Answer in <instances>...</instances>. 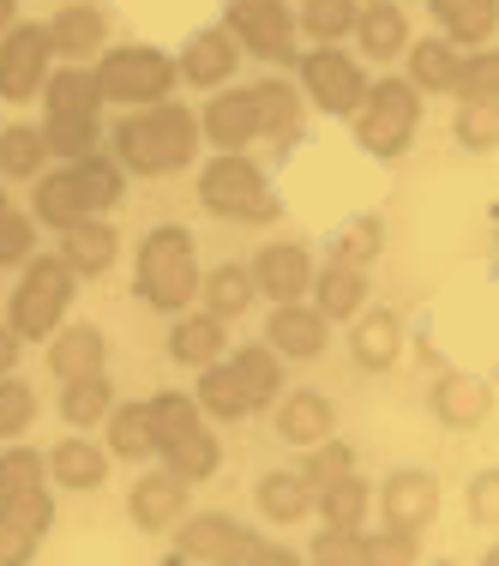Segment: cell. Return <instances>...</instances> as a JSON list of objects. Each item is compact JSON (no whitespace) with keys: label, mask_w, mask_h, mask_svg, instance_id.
I'll return each instance as SVG.
<instances>
[{"label":"cell","mask_w":499,"mask_h":566,"mask_svg":"<svg viewBox=\"0 0 499 566\" xmlns=\"http://www.w3.org/2000/svg\"><path fill=\"white\" fill-rule=\"evenodd\" d=\"M91 78H97V97H115V103H151V97H169L174 66L157 55V49H115V55L103 61Z\"/></svg>","instance_id":"cell-4"},{"label":"cell","mask_w":499,"mask_h":566,"mask_svg":"<svg viewBox=\"0 0 499 566\" xmlns=\"http://www.w3.org/2000/svg\"><path fill=\"white\" fill-rule=\"evenodd\" d=\"M277 434L289 440V447H319V440L331 434V403L314 398V392H295L277 410Z\"/></svg>","instance_id":"cell-14"},{"label":"cell","mask_w":499,"mask_h":566,"mask_svg":"<svg viewBox=\"0 0 499 566\" xmlns=\"http://www.w3.org/2000/svg\"><path fill=\"white\" fill-rule=\"evenodd\" d=\"M31 410H36L31 386H0V422H7V434H19L31 422Z\"/></svg>","instance_id":"cell-49"},{"label":"cell","mask_w":499,"mask_h":566,"mask_svg":"<svg viewBox=\"0 0 499 566\" xmlns=\"http://www.w3.org/2000/svg\"><path fill=\"white\" fill-rule=\"evenodd\" d=\"M139 290L157 307H187L199 295V265H193V241L187 229H157L139 253Z\"/></svg>","instance_id":"cell-2"},{"label":"cell","mask_w":499,"mask_h":566,"mask_svg":"<svg viewBox=\"0 0 499 566\" xmlns=\"http://www.w3.org/2000/svg\"><path fill=\"white\" fill-rule=\"evenodd\" d=\"M55 151L66 157H85L91 145H97V115H49V133H43Z\"/></svg>","instance_id":"cell-39"},{"label":"cell","mask_w":499,"mask_h":566,"mask_svg":"<svg viewBox=\"0 0 499 566\" xmlns=\"http://www.w3.org/2000/svg\"><path fill=\"white\" fill-rule=\"evenodd\" d=\"M151 410V447H169V440H181L187 428H199V410L187 398H157V403H145Z\"/></svg>","instance_id":"cell-37"},{"label":"cell","mask_w":499,"mask_h":566,"mask_svg":"<svg viewBox=\"0 0 499 566\" xmlns=\"http://www.w3.org/2000/svg\"><path fill=\"white\" fill-rule=\"evenodd\" d=\"M434 410H439L452 428H476V422H488V410H493V392H488L481 380H439V392H434Z\"/></svg>","instance_id":"cell-18"},{"label":"cell","mask_w":499,"mask_h":566,"mask_svg":"<svg viewBox=\"0 0 499 566\" xmlns=\"http://www.w3.org/2000/svg\"><path fill=\"white\" fill-rule=\"evenodd\" d=\"M66 422H97L109 410V380L103 374H85V380H66V398H61Z\"/></svg>","instance_id":"cell-36"},{"label":"cell","mask_w":499,"mask_h":566,"mask_svg":"<svg viewBox=\"0 0 499 566\" xmlns=\"http://www.w3.org/2000/svg\"><path fill=\"white\" fill-rule=\"evenodd\" d=\"M7 19H12V0H0V31H7Z\"/></svg>","instance_id":"cell-57"},{"label":"cell","mask_w":499,"mask_h":566,"mask_svg":"<svg viewBox=\"0 0 499 566\" xmlns=\"http://www.w3.org/2000/svg\"><path fill=\"white\" fill-rule=\"evenodd\" d=\"M36 211H43L49 223H78L85 218V206H78V187H73V175H55V181H43L36 187Z\"/></svg>","instance_id":"cell-40"},{"label":"cell","mask_w":499,"mask_h":566,"mask_svg":"<svg viewBox=\"0 0 499 566\" xmlns=\"http://www.w3.org/2000/svg\"><path fill=\"white\" fill-rule=\"evenodd\" d=\"M235 374H241V386H247L253 403H265V398L277 392V356H272V349H241Z\"/></svg>","instance_id":"cell-42"},{"label":"cell","mask_w":499,"mask_h":566,"mask_svg":"<svg viewBox=\"0 0 499 566\" xmlns=\"http://www.w3.org/2000/svg\"><path fill=\"white\" fill-rule=\"evenodd\" d=\"M73 187H78V206H85V211H103V206H115V199H120V169L85 157V164L73 169Z\"/></svg>","instance_id":"cell-31"},{"label":"cell","mask_w":499,"mask_h":566,"mask_svg":"<svg viewBox=\"0 0 499 566\" xmlns=\"http://www.w3.org/2000/svg\"><path fill=\"white\" fill-rule=\"evenodd\" d=\"M301 19L314 36H343V31H355V0H307Z\"/></svg>","instance_id":"cell-47"},{"label":"cell","mask_w":499,"mask_h":566,"mask_svg":"<svg viewBox=\"0 0 499 566\" xmlns=\"http://www.w3.org/2000/svg\"><path fill=\"white\" fill-rule=\"evenodd\" d=\"M361 512H368V489L355 476H337L326 482V518L337 531H361Z\"/></svg>","instance_id":"cell-38"},{"label":"cell","mask_w":499,"mask_h":566,"mask_svg":"<svg viewBox=\"0 0 499 566\" xmlns=\"http://www.w3.org/2000/svg\"><path fill=\"white\" fill-rule=\"evenodd\" d=\"M434 512H439L434 476L410 470V476H391V482H385V518H391V531H422Z\"/></svg>","instance_id":"cell-11"},{"label":"cell","mask_w":499,"mask_h":566,"mask_svg":"<svg viewBox=\"0 0 499 566\" xmlns=\"http://www.w3.org/2000/svg\"><path fill=\"white\" fill-rule=\"evenodd\" d=\"M314 560H361V536L331 524V536H319V543H314Z\"/></svg>","instance_id":"cell-53"},{"label":"cell","mask_w":499,"mask_h":566,"mask_svg":"<svg viewBox=\"0 0 499 566\" xmlns=\"http://www.w3.org/2000/svg\"><path fill=\"white\" fill-rule=\"evenodd\" d=\"M361 145L368 151H403L410 145V133H415V115H422V103H415V91L403 85V78H385L380 91H361Z\"/></svg>","instance_id":"cell-5"},{"label":"cell","mask_w":499,"mask_h":566,"mask_svg":"<svg viewBox=\"0 0 499 566\" xmlns=\"http://www.w3.org/2000/svg\"><path fill=\"white\" fill-rule=\"evenodd\" d=\"M272 344L283 356H319L326 349V314H307V307L283 302L272 314Z\"/></svg>","instance_id":"cell-13"},{"label":"cell","mask_w":499,"mask_h":566,"mask_svg":"<svg viewBox=\"0 0 499 566\" xmlns=\"http://www.w3.org/2000/svg\"><path fill=\"white\" fill-rule=\"evenodd\" d=\"M49 43H55L61 55H97V49H103V12L66 7L61 19L49 24Z\"/></svg>","instance_id":"cell-19"},{"label":"cell","mask_w":499,"mask_h":566,"mask_svg":"<svg viewBox=\"0 0 499 566\" xmlns=\"http://www.w3.org/2000/svg\"><path fill=\"white\" fill-rule=\"evenodd\" d=\"M307 277H314V265H307L301 248H265L259 272H253V283H259L265 295H277V302H295V295L307 290Z\"/></svg>","instance_id":"cell-12"},{"label":"cell","mask_w":499,"mask_h":566,"mask_svg":"<svg viewBox=\"0 0 499 566\" xmlns=\"http://www.w3.org/2000/svg\"><path fill=\"white\" fill-rule=\"evenodd\" d=\"M49 470H55V482H66V489H97L103 482V452L85 447V440H61L55 458H49Z\"/></svg>","instance_id":"cell-25"},{"label":"cell","mask_w":499,"mask_h":566,"mask_svg":"<svg viewBox=\"0 0 499 566\" xmlns=\"http://www.w3.org/2000/svg\"><path fill=\"white\" fill-rule=\"evenodd\" d=\"M43 151H49V139L36 127H7L0 133V169L7 175H36Z\"/></svg>","instance_id":"cell-33"},{"label":"cell","mask_w":499,"mask_h":566,"mask_svg":"<svg viewBox=\"0 0 499 566\" xmlns=\"http://www.w3.org/2000/svg\"><path fill=\"white\" fill-rule=\"evenodd\" d=\"M457 139H464V145H476V151H488V145H499V103H493V97L469 103L464 120H457Z\"/></svg>","instance_id":"cell-46"},{"label":"cell","mask_w":499,"mask_h":566,"mask_svg":"<svg viewBox=\"0 0 499 566\" xmlns=\"http://www.w3.org/2000/svg\"><path fill=\"white\" fill-rule=\"evenodd\" d=\"M36 548V536H24L19 524L7 518V512H0V560H24Z\"/></svg>","instance_id":"cell-54"},{"label":"cell","mask_w":499,"mask_h":566,"mask_svg":"<svg viewBox=\"0 0 499 566\" xmlns=\"http://www.w3.org/2000/svg\"><path fill=\"white\" fill-rule=\"evenodd\" d=\"M452 43H488L493 36V0H434Z\"/></svg>","instance_id":"cell-20"},{"label":"cell","mask_w":499,"mask_h":566,"mask_svg":"<svg viewBox=\"0 0 499 566\" xmlns=\"http://www.w3.org/2000/svg\"><path fill=\"white\" fill-rule=\"evenodd\" d=\"M49 115H97V78L61 73L55 85H49Z\"/></svg>","instance_id":"cell-35"},{"label":"cell","mask_w":499,"mask_h":566,"mask_svg":"<svg viewBox=\"0 0 499 566\" xmlns=\"http://www.w3.org/2000/svg\"><path fill=\"white\" fill-rule=\"evenodd\" d=\"M49 368H55L61 380H85V374H103V332H97V326L61 332L55 349H49Z\"/></svg>","instance_id":"cell-15"},{"label":"cell","mask_w":499,"mask_h":566,"mask_svg":"<svg viewBox=\"0 0 499 566\" xmlns=\"http://www.w3.org/2000/svg\"><path fill=\"white\" fill-rule=\"evenodd\" d=\"M493 85H499V55L457 61V78H452V91H457L464 103H481V97H493Z\"/></svg>","instance_id":"cell-44"},{"label":"cell","mask_w":499,"mask_h":566,"mask_svg":"<svg viewBox=\"0 0 499 566\" xmlns=\"http://www.w3.org/2000/svg\"><path fill=\"white\" fill-rule=\"evenodd\" d=\"M169 470L181 482H199V476H211V470H217V440L205 434V428H187L181 440H169Z\"/></svg>","instance_id":"cell-23"},{"label":"cell","mask_w":499,"mask_h":566,"mask_svg":"<svg viewBox=\"0 0 499 566\" xmlns=\"http://www.w3.org/2000/svg\"><path fill=\"white\" fill-rule=\"evenodd\" d=\"M66 302H73V265L36 260L31 272H24L19 302H12V332H19V338H49L55 319L66 314Z\"/></svg>","instance_id":"cell-3"},{"label":"cell","mask_w":499,"mask_h":566,"mask_svg":"<svg viewBox=\"0 0 499 566\" xmlns=\"http://www.w3.org/2000/svg\"><path fill=\"white\" fill-rule=\"evenodd\" d=\"M24 489H43V458L36 452H0V501L7 494H24Z\"/></svg>","instance_id":"cell-45"},{"label":"cell","mask_w":499,"mask_h":566,"mask_svg":"<svg viewBox=\"0 0 499 566\" xmlns=\"http://www.w3.org/2000/svg\"><path fill=\"white\" fill-rule=\"evenodd\" d=\"M115 452L120 458H145V452H151V410H145V403L115 410Z\"/></svg>","instance_id":"cell-43"},{"label":"cell","mask_w":499,"mask_h":566,"mask_svg":"<svg viewBox=\"0 0 499 566\" xmlns=\"http://www.w3.org/2000/svg\"><path fill=\"white\" fill-rule=\"evenodd\" d=\"M259 506H265V518L295 524V518H307L314 494H307V482H301V476H265V482H259Z\"/></svg>","instance_id":"cell-28"},{"label":"cell","mask_w":499,"mask_h":566,"mask_svg":"<svg viewBox=\"0 0 499 566\" xmlns=\"http://www.w3.org/2000/svg\"><path fill=\"white\" fill-rule=\"evenodd\" d=\"M361 295H368V283H361L355 265H343L337 260L326 277H319V314H331V319H349L361 307Z\"/></svg>","instance_id":"cell-27"},{"label":"cell","mask_w":499,"mask_h":566,"mask_svg":"<svg viewBox=\"0 0 499 566\" xmlns=\"http://www.w3.org/2000/svg\"><path fill=\"white\" fill-rule=\"evenodd\" d=\"M205 295H211V314H241V307L253 302V277L241 272V265H217Z\"/></svg>","instance_id":"cell-41"},{"label":"cell","mask_w":499,"mask_h":566,"mask_svg":"<svg viewBox=\"0 0 499 566\" xmlns=\"http://www.w3.org/2000/svg\"><path fill=\"white\" fill-rule=\"evenodd\" d=\"M307 91H314V103L319 109H355L361 103V73H355V61H343L337 49H319V55H307Z\"/></svg>","instance_id":"cell-10"},{"label":"cell","mask_w":499,"mask_h":566,"mask_svg":"<svg viewBox=\"0 0 499 566\" xmlns=\"http://www.w3.org/2000/svg\"><path fill=\"white\" fill-rule=\"evenodd\" d=\"M181 560H283L277 548L253 543L247 531H235L229 518H193L181 531V548H174Z\"/></svg>","instance_id":"cell-7"},{"label":"cell","mask_w":499,"mask_h":566,"mask_svg":"<svg viewBox=\"0 0 499 566\" xmlns=\"http://www.w3.org/2000/svg\"><path fill=\"white\" fill-rule=\"evenodd\" d=\"M31 253V223L19 211H0V260H24Z\"/></svg>","instance_id":"cell-51"},{"label":"cell","mask_w":499,"mask_h":566,"mask_svg":"<svg viewBox=\"0 0 499 566\" xmlns=\"http://www.w3.org/2000/svg\"><path fill=\"white\" fill-rule=\"evenodd\" d=\"M253 115H259V133L289 139L295 133V91L289 85H259L253 91Z\"/></svg>","instance_id":"cell-34"},{"label":"cell","mask_w":499,"mask_h":566,"mask_svg":"<svg viewBox=\"0 0 499 566\" xmlns=\"http://www.w3.org/2000/svg\"><path fill=\"white\" fill-rule=\"evenodd\" d=\"M0 434H7V422H0Z\"/></svg>","instance_id":"cell-58"},{"label":"cell","mask_w":499,"mask_h":566,"mask_svg":"<svg viewBox=\"0 0 499 566\" xmlns=\"http://www.w3.org/2000/svg\"><path fill=\"white\" fill-rule=\"evenodd\" d=\"M229 24L259 55H289V12H283V0H229Z\"/></svg>","instance_id":"cell-9"},{"label":"cell","mask_w":499,"mask_h":566,"mask_svg":"<svg viewBox=\"0 0 499 566\" xmlns=\"http://www.w3.org/2000/svg\"><path fill=\"white\" fill-rule=\"evenodd\" d=\"M397 319L391 314H368L355 326V361L361 368H391V361H397Z\"/></svg>","instance_id":"cell-26"},{"label":"cell","mask_w":499,"mask_h":566,"mask_svg":"<svg viewBox=\"0 0 499 566\" xmlns=\"http://www.w3.org/2000/svg\"><path fill=\"white\" fill-rule=\"evenodd\" d=\"M229 73H235V43H229L223 31H205L187 49V78H193V85H217Z\"/></svg>","instance_id":"cell-24"},{"label":"cell","mask_w":499,"mask_h":566,"mask_svg":"<svg viewBox=\"0 0 499 566\" xmlns=\"http://www.w3.org/2000/svg\"><path fill=\"white\" fill-rule=\"evenodd\" d=\"M361 560H415V536L410 531L373 536V543H361Z\"/></svg>","instance_id":"cell-52"},{"label":"cell","mask_w":499,"mask_h":566,"mask_svg":"<svg viewBox=\"0 0 499 566\" xmlns=\"http://www.w3.org/2000/svg\"><path fill=\"white\" fill-rule=\"evenodd\" d=\"M181 501H187V482L174 476H145L139 489H132V518L145 524V531H163V524L174 518V512H181Z\"/></svg>","instance_id":"cell-17"},{"label":"cell","mask_w":499,"mask_h":566,"mask_svg":"<svg viewBox=\"0 0 499 566\" xmlns=\"http://www.w3.org/2000/svg\"><path fill=\"white\" fill-rule=\"evenodd\" d=\"M361 49H368V55H397L403 49V36H410V24H403V12L397 7H373V12H361Z\"/></svg>","instance_id":"cell-30"},{"label":"cell","mask_w":499,"mask_h":566,"mask_svg":"<svg viewBox=\"0 0 499 566\" xmlns=\"http://www.w3.org/2000/svg\"><path fill=\"white\" fill-rule=\"evenodd\" d=\"M115 260V235L103 223H66V265L73 272H103V265Z\"/></svg>","instance_id":"cell-21"},{"label":"cell","mask_w":499,"mask_h":566,"mask_svg":"<svg viewBox=\"0 0 499 566\" xmlns=\"http://www.w3.org/2000/svg\"><path fill=\"white\" fill-rule=\"evenodd\" d=\"M410 73H415V85H427V91H452L457 49L452 43H415L410 49Z\"/></svg>","instance_id":"cell-32"},{"label":"cell","mask_w":499,"mask_h":566,"mask_svg":"<svg viewBox=\"0 0 499 566\" xmlns=\"http://www.w3.org/2000/svg\"><path fill=\"white\" fill-rule=\"evenodd\" d=\"M43 61H49V31H36V24H19V31L7 36V49H0V97H31L36 85H43Z\"/></svg>","instance_id":"cell-8"},{"label":"cell","mask_w":499,"mask_h":566,"mask_svg":"<svg viewBox=\"0 0 499 566\" xmlns=\"http://www.w3.org/2000/svg\"><path fill=\"white\" fill-rule=\"evenodd\" d=\"M476 518H481V524L499 518V476H481V482H476Z\"/></svg>","instance_id":"cell-55"},{"label":"cell","mask_w":499,"mask_h":566,"mask_svg":"<svg viewBox=\"0 0 499 566\" xmlns=\"http://www.w3.org/2000/svg\"><path fill=\"white\" fill-rule=\"evenodd\" d=\"M205 133H211V145H247L253 133H259V115H253V91H235V97H211Z\"/></svg>","instance_id":"cell-16"},{"label":"cell","mask_w":499,"mask_h":566,"mask_svg":"<svg viewBox=\"0 0 499 566\" xmlns=\"http://www.w3.org/2000/svg\"><path fill=\"white\" fill-rule=\"evenodd\" d=\"M217 349H223L217 314H205V319H181V326H174V361H193V368H205V361H217Z\"/></svg>","instance_id":"cell-29"},{"label":"cell","mask_w":499,"mask_h":566,"mask_svg":"<svg viewBox=\"0 0 499 566\" xmlns=\"http://www.w3.org/2000/svg\"><path fill=\"white\" fill-rule=\"evenodd\" d=\"M120 145V164H132L139 175H163V169H181L193 157V115L163 103L151 115H132L127 127L115 133Z\"/></svg>","instance_id":"cell-1"},{"label":"cell","mask_w":499,"mask_h":566,"mask_svg":"<svg viewBox=\"0 0 499 566\" xmlns=\"http://www.w3.org/2000/svg\"><path fill=\"white\" fill-rule=\"evenodd\" d=\"M373 248H380V223H355L343 241H337V260L361 265V260H373Z\"/></svg>","instance_id":"cell-50"},{"label":"cell","mask_w":499,"mask_h":566,"mask_svg":"<svg viewBox=\"0 0 499 566\" xmlns=\"http://www.w3.org/2000/svg\"><path fill=\"white\" fill-rule=\"evenodd\" d=\"M337 476H349V452L319 440V452L307 458V476H301V482H319V489H326V482H337Z\"/></svg>","instance_id":"cell-48"},{"label":"cell","mask_w":499,"mask_h":566,"mask_svg":"<svg viewBox=\"0 0 499 566\" xmlns=\"http://www.w3.org/2000/svg\"><path fill=\"white\" fill-rule=\"evenodd\" d=\"M12 356H19V332H0V374L12 368Z\"/></svg>","instance_id":"cell-56"},{"label":"cell","mask_w":499,"mask_h":566,"mask_svg":"<svg viewBox=\"0 0 499 566\" xmlns=\"http://www.w3.org/2000/svg\"><path fill=\"white\" fill-rule=\"evenodd\" d=\"M199 199L223 218H272V199H265V181L247 157H217L205 175H199Z\"/></svg>","instance_id":"cell-6"},{"label":"cell","mask_w":499,"mask_h":566,"mask_svg":"<svg viewBox=\"0 0 499 566\" xmlns=\"http://www.w3.org/2000/svg\"><path fill=\"white\" fill-rule=\"evenodd\" d=\"M199 403H205L211 416H247V410H253V398H247V386H241V374H235V368H217V361H205Z\"/></svg>","instance_id":"cell-22"}]
</instances>
